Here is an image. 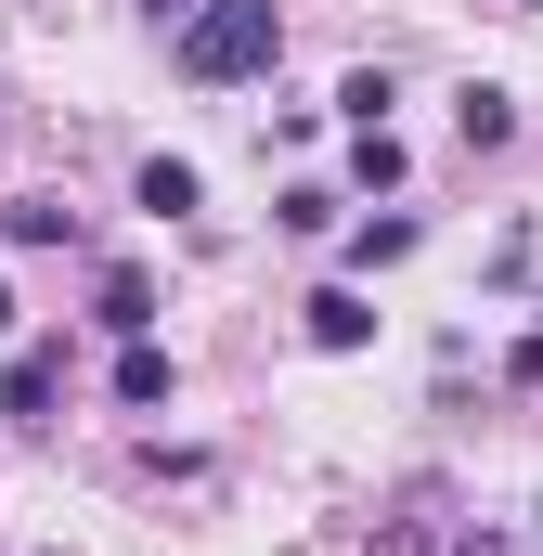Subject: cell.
Returning a JSON list of instances; mask_svg holds the SVG:
<instances>
[{
	"instance_id": "2e32d148",
	"label": "cell",
	"mask_w": 543,
	"mask_h": 556,
	"mask_svg": "<svg viewBox=\"0 0 543 556\" xmlns=\"http://www.w3.org/2000/svg\"><path fill=\"white\" fill-rule=\"evenodd\" d=\"M0 104H13V91H0Z\"/></svg>"
},
{
	"instance_id": "5bb4252c",
	"label": "cell",
	"mask_w": 543,
	"mask_h": 556,
	"mask_svg": "<svg viewBox=\"0 0 543 556\" xmlns=\"http://www.w3.org/2000/svg\"><path fill=\"white\" fill-rule=\"evenodd\" d=\"M0 337H13V285H0Z\"/></svg>"
},
{
	"instance_id": "277c9868",
	"label": "cell",
	"mask_w": 543,
	"mask_h": 556,
	"mask_svg": "<svg viewBox=\"0 0 543 556\" xmlns=\"http://www.w3.org/2000/svg\"><path fill=\"white\" fill-rule=\"evenodd\" d=\"M130 207H155V220H194L207 207V181L181 168V155H142V181H130Z\"/></svg>"
},
{
	"instance_id": "3957f363",
	"label": "cell",
	"mask_w": 543,
	"mask_h": 556,
	"mask_svg": "<svg viewBox=\"0 0 543 556\" xmlns=\"http://www.w3.org/2000/svg\"><path fill=\"white\" fill-rule=\"evenodd\" d=\"M453 130H466V155H492V142H518V91H492V78H466V91H453Z\"/></svg>"
},
{
	"instance_id": "9c48e42d",
	"label": "cell",
	"mask_w": 543,
	"mask_h": 556,
	"mask_svg": "<svg viewBox=\"0 0 543 556\" xmlns=\"http://www.w3.org/2000/svg\"><path fill=\"white\" fill-rule=\"evenodd\" d=\"M350 181H363V194H402V142L363 130V142H350Z\"/></svg>"
},
{
	"instance_id": "7a4b0ae2",
	"label": "cell",
	"mask_w": 543,
	"mask_h": 556,
	"mask_svg": "<svg viewBox=\"0 0 543 556\" xmlns=\"http://www.w3.org/2000/svg\"><path fill=\"white\" fill-rule=\"evenodd\" d=\"M52 389H65V350H13L0 363V415L13 427H52Z\"/></svg>"
},
{
	"instance_id": "8992f818",
	"label": "cell",
	"mask_w": 543,
	"mask_h": 556,
	"mask_svg": "<svg viewBox=\"0 0 543 556\" xmlns=\"http://www.w3.org/2000/svg\"><path fill=\"white\" fill-rule=\"evenodd\" d=\"M0 233H13V247H65V233H78V207H65V194H13V207H0Z\"/></svg>"
},
{
	"instance_id": "7c38bea8",
	"label": "cell",
	"mask_w": 543,
	"mask_h": 556,
	"mask_svg": "<svg viewBox=\"0 0 543 556\" xmlns=\"http://www.w3.org/2000/svg\"><path fill=\"white\" fill-rule=\"evenodd\" d=\"M440 556H518V544H505V531H453Z\"/></svg>"
},
{
	"instance_id": "5b68a950",
	"label": "cell",
	"mask_w": 543,
	"mask_h": 556,
	"mask_svg": "<svg viewBox=\"0 0 543 556\" xmlns=\"http://www.w3.org/2000/svg\"><path fill=\"white\" fill-rule=\"evenodd\" d=\"M91 324H117V337H155V285L117 260V273H104V298H91Z\"/></svg>"
},
{
	"instance_id": "9a60e30c",
	"label": "cell",
	"mask_w": 543,
	"mask_h": 556,
	"mask_svg": "<svg viewBox=\"0 0 543 556\" xmlns=\"http://www.w3.org/2000/svg\"><path fill=\"white\" fill-rule=\"evenodd\" d=\"M505 13H543V0H505Z\"/></svg>"
},
{
	"instance_id": "8fae6325",
	"label": "cell",
	"mask_w": 543,
	"mask_h": 556,
	"mask_svg": "<svg viewBox=\"0 0 543 556\" xmlns=\"http://www.w3.org/2000/svg\"><path fill=\"white\" fill-rule=\"evenodd\" d=\"M350 260H363V273H389V260H414V220H363V233H350Z\"/></svg>"
},
{
	"instance_id": "30bf717a",
	"label": "cell",
	"mask_w": 543,
	"mask_h": 556,
	"mask_svg": "<svg viewBox=\"0 0 543 556\" xmlns=\"http://www.w3.org/2000/svg\"><path fill=\"white\" fill-rule=\"evenodd\" d=\"M337 104H350V130H389V65H363V78H337Z\"/></svg>"
},
{
	"instance_id": "52a82bcc",
	"label": "cell",
	"mask_w": 543,
	"mask_h": 556,
	"mask_svg": "<svg viewBox=\"0 0 543 556\" xmlns=\"http://www.w3.org/2000/svg\"><path fill=\"white\" fill-rule=\"evenodd\" d=\"M363 337H376V311H363L350 285H324V298H311V350H363Z\"/></svg>"
},
{
	"instance_id": "4fadbf2b",
	"label": "cell",
	"mask_w": 543,
	"mask_h": 556,
	"mask_svg": "<svg viewBox=\"0 0 543 556\" xmlns=\"http://www.w3.org/2000/svg\"><path fill=\"white\" fill-rule=\"evenodd\" d=\"M142 13H155V26H194V13H207V0H142Z\"/></svg>"
},
{
	"instance_id": "ba28073f",
	"label": "cell",
	"mask_w": 543,
	"mask_h": 556,
	"mask_svg": "<svg viewBox=\"0 0 543 556\" xmlns=\"http://www.w3.org/2000/svg\"><path fill=\"white\" fill-rule=\"evenodd\" d=\"M117 402H130V415H155V402H168V350H155V337H130V350H117Z\"/></svg>"
},
{
	"instance_id": "6da1fadb",
	"label": "cell",
	"mask_w": 543,
	"mask_h": 556,
	"mask_svg": "<svg viewBox=\"0 0 543 556\" xmlns=\"http://www.w3.org/2000/svg\"><path fill=\"white\" fill-rule=\"evenodd\" d=\"M272 52H285V13H272V0H207V13L181 26V78H194V91L272 78Z\"/></svg>"
}]
</instances>
